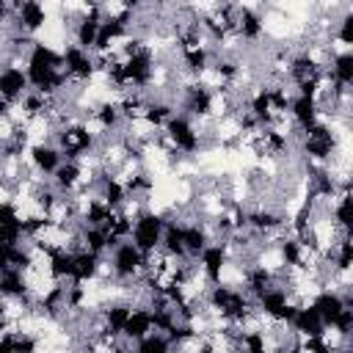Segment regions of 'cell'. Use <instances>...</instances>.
<instances>
[{
  "label": "cell",
  "instance_id": "obj_4",
  "mask_svg": "<svg viewBox=\"0 0 353 353\" xmlns=\"http://www.w3.org/2000/svg\"><path fill=\"white\" fill-rule=\"evenodd\" d=\"M102 19H105V8L102 6H88L85 14L74 25V47L91 52L94 44H97V33H99V22Z\"/></svg>",
  "mask_w": 353,
  "mask_h": 353
},
{
  "label": "cell",
  "instance_id": "obj_39",
  "mask_svg": "<svg viewBox=\"0 0 353 353\" xmlns=\"http://www.w3.org/2000/svg\"><path fill=\"white\" fill-rule=\"evenodd\" d=\"M110 353H135V350H130V347H119V345H110Z\"/></svg>",
  "mask_w": 353,
  "mask_h": 353
},
{
  "label": "cell",
  "instance_id": "obj_31",
  "mask_svg": "<svg viewBox=\"0 0 353 353\" xmlns=\"http://www.w3.org/2000/svg\"><path fill=\"white\" fill-rule=\"evenodd\" d=\"M301 353H336V345H334L325 334H320V336H306V339L301 342Z\"/></svg>",
  "mask_w": 353,
  "mask_h": 353
},
{
  "label": "cell",
  "instance_id": "obj_26",
  "mask_svg": "<svg viewBox=\"0 0 353 353\" xmlns=\"http://www.w3.org/2000/svg\"><path fill=\"white\" fill-rule=\"evenodd\" d=\"M182 61H185L188 72L204 74L210 69V50L204 44H182Z\"/></svg>",
  "mask_w": 353,
  "mask_h": 353
},
{
  "label": "cell",
  "instance_id": "obj_25",
  "mask_svg": "<svg viewBox=\"0 0 353 353\" xmlns=\"http://www.w3.org/2000/svg\"><path fill=\"white\" fill-rule=\"evenodd\" d=\"M281 223H284V218L265 207L245 212V226H251L254 232H276V229H281Z\"/></svg>",
  "mask_w": 353,
  "mask_h": 353
},
{
  "label": "cell",
  "instance_id": "obj_8",
  "mask_svg": "<svg viewBox=\"0 0 353 353\" xmlns=\"http://www.w3.org/2000/svg\"><path fill=\"white\" fill-rule=\"evenodd\" d=\"M199 259H201V270H204L210 287H212V284H221V281H223L226 262H229L226 245H223V243H212V245H207V248L199 254Z\"/></svg>",
  "mask_w": 353,
  "mask_h": 353
},
{
  "label": "cell",
  "instance_id": "obj_22",
  "mask_svg": "<svg viewBox=\"0 0 353 353\" xmlns=\"http://www.w3.org/2000/svg\"><path fill=\"white\" fill-rule=\"evenodd\" d=\"M28 295V279L22 270H3L0 273V298H11V301H19Z\"/></svg>",
  "mask_w": 353,
  "mask_h": 353
},
{
  "label": "cell",
  "instance_id": "obj_18",
  "mask_svg": "<svg viewBox=\"0 0 353 353\" xmlns=\"http://www.w3.org/2000/svg\"><path fill=\"white\" fill-rule=\"evenodd\" d=\"M290 301H292V298H290V292H287L284 287H276V284H273V287H270L268 292H262V295H259L254 303H256L259 314H265V317L276 320V317H279V312H281V309H284Z\"/></svg>",
  "mask_w": 353,
  "mask_h": 353
},
{
  "label": "cell",
  "instance_id": "obj_40",
  "mask_svg": "<svg viewBox=\"0 0 353 353\" xmlns=\"http://www.w3.org/2000/svg\"><path fill=\"white\" fill-rule=\"evenodd\" d=\"M339 353H350V347H345V350H339Z\"/></svg>",
  "mask_w": 353,
  "mask_h": 353
},
{
  "label": "cell",
  "instance_id": "obj_24",
  "mask_svg": "<svg viewBox=\"0 0 353 353\" xmlns=\"http://www.w3.org/2000/svg\"><path fill=\"white\" fill-rule=\"evenodd\" d=\"M331 218L336 223L339 232L350 234V223H353V199H350V188H342V193L336 196L334 207H331Z\"/></svg>",
  "mask_w": 353,
  "mask_h": 353
},
{
  "label": "cell",
  "instance_id": "obj_10",
  "mask_svg": "<svg viewBox=\"0 0 353 353\" xmlns=\"http://www.w3.org/2000/svg\"><path fill=\"white\" fill-rule=\"evenodd\" d=\"M312 306L320 314V320H323L325 328H331L336 323V317H339L342 309H353V306L345 303V298H342L339 290H323V292H317L314 301H312Z\"/></svg>",
  "mask_w": 353,
  "mask_h": 353
},
{
  "label": "cell",
  "instance_id": "obj_36",
  "mask_svg": "<svg viewBox=\"0 0 353 353\" xmlns=\"http://www.w3.org/2000/svg\"><path fill=\"white\" fill-rule=\"evenodd\" d=\"M8 331V312H6V306L0 303V334H6Z\"/></svg>",
  "mask_w": 353,
  "mask_h": 353
},
{
  "label": "cell",
  "instance_id": "obj_19",
  "mask_svg": "<svg viewBox=\"0 0 353 353\" xmlns=\"http://www.w3.org/2000/svg\"><path fill=\"white\" fill-rule=\"evenodd\" d=\"M72 270H74V251H69V248H55V251L47 256V273H50L55 281H63V279L72 281Z\"/></svg>",
  "mask_w": 353,
  "mask_h": 353
},
{
  "label": "cell",
  "instance_id": "obj_14",
  "mask_svg": "<svg viewBox=\"0 0 353 353\" xmlns=\"http://www.w3.org/2000/svg\"><path fill=\"white\" fill-rule=\"evenodd\" d=\"M234 30L245 41H256L265 33V22L254 8H237L234 11Z\"/></svg>",
  "mask_w": 353,
  "mask_h": 353
},
{
  "label": "cell",
  "instance_id": "obj_30",
  "mask_svg": "<svg viewBox=\"0 0 353 353\" xmlns=\"http://www.w3.org/2000/svg\"><path fill=\"white\" fill-rule=\"evenodd\" d=\"M135 353H171V342L163 334H149L138 342Z\"/></svg>",
  "mask_w": 353,
  "mask_h": 353
},
{
  "label": "cell",
  "instance_id": "obj_20",
  "mask_svg": "<svg viewBox=\"0 0 353 353\" xmlns=\"http://www.w3.org/2000/svg\"><path fill=\"white\" fill-rule=\"evenodd\" d=\"M328 77L339 88H347L353 83V52L350 50H342V52H334L331 55V72H328Z\"/></svg>",
  "mask_w": 353,
  "mask_h": 353
},
{
  "label": "cell",
  "instance_id": "obj_33",
  "mask_svg": "<svg viewBox=\"0 0 353 353\" xmlns=\"http://www.w3.org/2000/svg\"><path fill=\"white\" fill-rule=\"evenodd\" d=\"M0 226H22V215L14 201H0Z\"/></svg>",
  "mask_w": 353,
  "mask_h": 353
},
{
  "label": "cell",
  "instance_id": "obj_37",
  "mask_svg": "<svg viewBox=\"0 0 353 353\" xmlns=\"http://www.w3.org/2000/svg\"><path fill=\"white\" fill-rule=\"evenodd\" d=\"M276 353H301V342H292V345H287V347H279Z\"/></svg>",
  "mask_w": 353,
  "mask_h": 353
},
{
  "label": "cell",
  "instance_id": "obj_16",
  "mask_svg": "<svg viewBox=\"0 0 353 353\" xmlns=\"http://www.w3.org/2000/svg\"><path fill=\"white\" fill-rule=\"evenodd\" d=\"M149 334H152V312L143 309V306L141 309H132L130 317H127V323H124V328H121V336L130 339V342H141Z\"/></svg>",
  "mask_w": 353,
  "mask_h": 353
},
{
  "label": "cell",
  "instance_id": "obj_23",
  "mask_svg": "<svg viewBox=\"0 0 353 353\" xmlns=\"http://www.w3.org/2000/svg\"><path fill=\"white\" fill-rule=\"evenodd\" d=\"M52 182H55V188L58 190H74L80 182H83V165L80 163H74V160H63L61 165H58V171L52 174Z\"/></svg>",
  "mask_w": 353,
  "mask_h": 353
},
{
  "label": "cell",
  "instance_id": "obj_7",
  "mask_svg": "<svg viewBox=\"0 0 353 353\" xmlns=\"http://www.w3.org/2000/svg\"><path fill=\"white\" fill-rule=\"evenodd\" d=\"M61 58H63V72H66L69 77H74V80H91L94 72H97L94 55L85 52V50H80V47H74V44L63 47Z\"/></svg>",
  "mask_w": 353,
  "mask_h": 353
},
{
  "label": "cell",
  "instance_id": "obj_34",
  "mask_svg": "<svg viewBox=\"0 0 353 353\" xmlns=\"http://www.w3.org/2000/svg\"><path fill=\"white\" fill-rule=\"evenodd\" d=\"M22 240V226H0V245H19Z\"/></svg>",
  "mask_w": 353,
  "mask_h": 353
},
{
  "label": "cell",
  "instance_id": "obj_9",
  "mask_svg": "<svg viewBox=\"0 0 353 353\" xmlns=\"http://www.w3.org/2000/svg\"><path fill=\"white\" fill-rule=\"evenodd\" d=\"M182 108L188 110V116H196V119H207V116L212 113V108H215V94H212L207 85H201V83H196V85H188V88H185V99H182Z\"/></svg>",
  "mask_w": 353,
  "mask_h": 353
},
{
  "label": "cell",
  "instance_id": "obj_38",
  "mask_svg": "<svg viewBox=\"0 0 353 353\" xmlns=\"http://www.w3.org/2000/svg\"><path fill=\"white\" fill-rule=\"evenodd\" d=\"M8 108H11V102H6V99L0 97V121H3V119H8Z\"/></svg>",
  "mask_w": 353,
  "mask_h": 353
},
{
  "label": "cell",
  "instance_id": "obj_12",
  "mask_svg": "<svg viewBox=\"0 0 353 353\" xmlns=\"http://www.w3.org/2000/svg\"><path fill=\"white\" fill-rule=\"evenodd\" d=\"M290 328H292V334H298V336H303V339H306V336H320V334H325V325H323V320H320V314L314 312L312 303L298 306V312H295Z\"/></svg>",
  "mask_w": 353,
  "mask_h": 353
},
{
  "label": "cell",
  "instance_id": "obj_27",
  "mask_svg": "<svg viewBox=\"0 0 353 353\" xmlns=\"http://www.w3.org/2000/svg\"><path fill=\"white\" fill-rule=\"evenodd\" d=\"M171 116H174V105L165 102V99H149V102L143 105V113H141V119H143L149 127H163Z\"/></svg>",
  "mask_w": 353,
  "mask_h": 353
},
{
  "label": "cell",
  "instance_id": "obj_13",
  "mask_svg": "<svg viewBox=\"0 0 353 353\" xmlns=\"http://www.w3.org/2000/svg\"><path fill=\"white\" fill-rule=\"evenodd\" d=\"M28 154H30V165H33L39 174H44V176H47V174H55L58 165L63 163L58 146H52V143H33V146L28 149Z\"/></svg>",
  "mask_w": 353,
  "mask_h": 353
},
{
  "label": "cell",
  "instance_id": "obj_3",
  "mask_svg": "<svg viewBox=\"0 0 353 353\" xmlns=\"http://www.w3.org/2000/svg\"><path fill=\"white\" fill-rule=\"evenodd\" d=\"M165 138L174 149L185 152V154H193L199 152L201 146V132L193 127V121L185 116V113H174L168 121H165Z\"/></svg>",
  "mask_w": 353,
  "mask_h": 353
},
{
  "label": "cell",
  "instance_id": "obj_32",
  "mask_svg": "<svg viewBox=\"0 0 353 353\" xmlns=\"http://www.w3.org/2000/svg\"><path fill=\"white\" fill-rule=\"evenodd\" d=\"M336 39H339V44L347 50L350 44H353V11L347 8L342 17H339V22H336Z\"/></svg>",
  "mask_w": 353,
  "mask_h": 353
},
{
  "label": "cell",
  "instance_id": "obj_17",
  "mask_svg": "<svg viewBox=\"0 0 353 353\" xmlns=\"http://www.w3.org/2000/svg\"><path fill=\"white\" fill-rule=\"evenodd\" d=\"M99 265H102V256H99V254H91V251H85V248L74 251V270H72V281L85 284V281L97 279Z\"/></svg>",
  "mask_w": 353,
  "mask_h": 353
},
{
  "label": "cell",
  "instance_id": "obj_2",
  "mask_svg": "<svg viewBox=\"0 0 353 353\" xmlns=\"http://www.w3.org/2000/svg\"><path fill=\"white\" fill-rule=\"evenodd\" d=\"M163 229H165V218L152 212V210H143L135 221H132V232H130V243L143 254H154L160 251V240H163Z\"/></svg>",
  "mask_w": 353,
  "mask_h": 353
},
{
  "label": "cell",
  "instance_id": "obj_15",
  "mask_svg": "<svg viewBox=\"0 0 353 353\" xmlns=\"http://www.w3.org/2000/svg\"><path fill=\"white\" fill-rule=\"evenodd\" d=\"M290 113H292L295 124H298L301 132H303V130H309L312 124L320 121V102L312 99V97H292V102H290Z\"/></svg>",
  "mask_w": 353,
  "mask_h": 353
},
{
  "label": "cell",
  "instance_id": "obj_6",
  "mask_svg": "<svg viewBox=\"0 0 353 353\" xmlns=\"http://www.w3.org/2000/svg\"><path fill=\"white\" fill-rule=\"evenodd\" d=\"M14 25H17V30L25 33V36L41 30V28L47 25V11H44V6L36 3V0L17 3V6H14Z\"/></svg>",
  "mask_w": 353,
  "mask_h": 353
},
{
  "label": "cell",
  "instance_id": "obj_1",
  "mask_svg": "<svg viewBox=\"0 0 353 353\" xmlns=\"http://www.w3.org/2000/svg\"><path fill=\"white\" fill-rule=\"evenodd\" d=\"M207 303L212 312H218L223 320L229 323H245L248 314H251V298L243 292V290H234V287H226L223 281L221 284H212L210 292H207Z\"/></svg>",
  "mask_w": 353,
  "mask_h": 353
},
{
  "label": "cell",
  "instance_id": "obj_28",
  "mask_svg": "<svg viewBox=\"0 0 353 353\" xmlns=\"http://www.w3.org/2000/svg\"><path fill=\"white\" fill-rule=\"evenodd\" d=\"M279 256H281V265L301 268V262H303V245L298 243V237H284L279 243Z\"/></svg>",
  "mask_w": 353,
  "mask_h": 353
},
{
  "label": "cell",
  "instance_id": "obj_11",
  "mask_svg": "<svg viewBox=\"0 0 353 353\" xmlns=\"http://www.w3.org/2000/svg\"><path fill=\"white\" fill-rule=\"evenodd\" d=\"M28 91H30V85H28L25 69H19V66H3L0 69V97L6 102H17Z\"/></svg>",
  "mask_w": 353,
  "mask_h": 353
},
{
  "label": "cell",
  "instance_id": "obj_21",
  "mask_svg": "<svg viewBox=\"0 0 353 353\" xmlns=\"http://www.w3.org/2000/svg\"><path fill=\"white\" fill-rule=\"evenodd\" d=\"M207 245H210L207 226H201V223H185L182 226V248L188 256H199Z\"/></svg>",
  "mask_w": 353,
  "mask_h": 353
},
{
  "label": "cell",
  "instance_id": "obj_41",
  "mask_svg": "<svg viewBox=\"0 0 353 353\" xmlns=\"http://www.w3.org/2000/svg\"><path fill=\"white\" fill-rule=\"evenodd\" d=\"M88 353H94V350H91V347H88Z\"/></svg>",
  "mask_w": 353,
  "mask_h": 353
},
{
  "label": "cell",
  "instance_id": "obj_29",
  "mask_svg": "<svg viewBox=\"0 0 353 353\" xmlns=\"http://www.w3.org/2000/svg\"><path fill=\"white\" fill-rule=\"evenodd\" d=\"M94 119L99 121L102 130H116L121 124V110L116 102H102L97 110H94Z\"/></svg>",
  "mask_w": 353,
  "mask_h": 353
},
{
  "label": "cell",
  "instance_id": "obj_35",
  "mask_svg": "<svg viewBox=\"0 0 353 353\" xmlns=\"http://www.w3.org/2000/svg\"><path fill=\"white\" fill-rule=\"evenodd\" d=\"M11 270V245H0V273Z\"/></svg>",
  "mask_w": 353,
  "mask_h": 353
},
{
  "label": "cell",
  "instance_id": "obj_5",
  "mask_svg": "<svg viewBox=\"0 0 353 353\" xmlns=\"http://www.w3.org/2000/svg\"><path fill=\"white\" fill-rule=\"evenodd\" d=\"M141 270H143V254H141L130 240L119 243V245L113 248V276H119V279H132V276H138Z\"/></svg>",
  "mask_w": 353,
  "mask_h": 353
}]
</instances>
